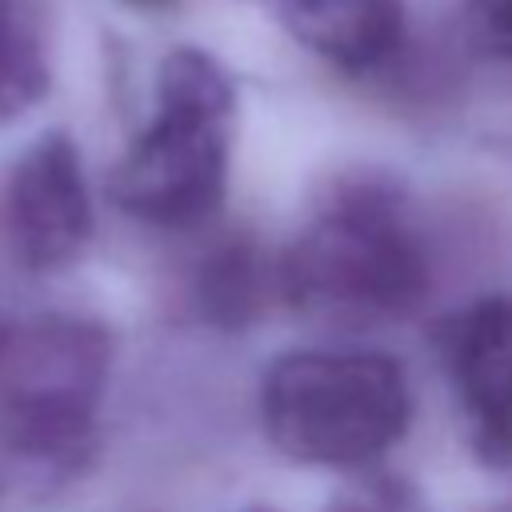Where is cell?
<instances>
[{
    "mask_svg": "<svg viewBox=\"0 0 512 512\" xmlns=\"http://www.w3.org/2000/svg\"><path fill=\"white\" fill-rule=\"evenodd\" d=\"M284 300L332 324H380L408 316L428 284V248L408 204L384 180L336 184L280 256Z\"/></svg>",
    "mask_w": 512,
    "mask_h": 512,
    "instance_id": "obj_1",
    "label": "cell"
},
{
    "mask_svg": "<svg viewBox=\"0 0 512 512\" xmlns=\"http://www.w3.org/2000/svg\"><path fill=\"white\" fill-rule=\"evenodd\" d=\"M236 88L204 48H172L156 72V112L112 168L108 192L120 212L188 228L208 220L228 184Z\"/></svg>",
    "mask_w": 512,
    "mask_h": 512,
    "instance_id": "obj_2",
    "label": "cell"
},
{
    "mask_svg": "<svg viewBox=\"0 0 512 512\" xmlns=\"http://www.w3.org/2000/svg\"><path fill=\"white\" fill-rule=\"evenodd\" d=\"M408 416L404 368L368 348L284 352L260 380L264 432L300 464L360 468L404 436Z\"/></svg>",
    "mask_w": 512,
    "mask_h": 512,
    "instance_id": "obj_3",
    "label": "cell"
},
{
    "mask_svg": "<svg viewBox=\"0 0 512 512\" xmlns=\"http://www.w3.org/2000/svg\"><path fill=\"white\" fill-rule=\"evenodd\" d=\"M108 368L112 336L88 316H36L0 332V448L76 468L92 448Z\"/></svg>",
    "mask_w": 512,
    "mask_h": 512,
    "instance_id": "obj_4",
    "label": "cell"
},
{
    "mask_svg": "<svg viewBox=\"0 0 512 512\" xmlns=\"http://www.w3.org/2000/svg\"><path fill=\"white\" fill-rule=\"evenodd\" d=\"M92 236L80 148L68 132L36 136L0 184V244L28 272L72 264Z\"/></svg>",
    "mask_w": 512,
    "mask_h": 512,
    "instance_id": "obj_5",
    "label": "cell"
},
{
    "mask_svg": "<svg viewBox=\"0 0 512 512\" xmlns=\"http://www.w3.org/2000/svg\"><path fill=\"white\" fill-rule=\"evenodd\" d=\"M444 360L480 452L512 460V296H488L452 316Z\"/></svg>",
    "mask_w": 512,
    "mask_h": 512,
    "instance_id": "obj_6",
    "label": "cell"
},
{
    "mask_svg": "<svg viewBox=\"0 0 512 512\" xmlns=\"http://www.w3.org/2000/svg\"><path fill=\"white\" fill-rule=\"evenodd\" d=\"M316 56L364 72L400 48V0H260Z\"/></svg>",
    "mask_w": 512,
    "mask_h": 512,
    "instance_id": "obj_7",
    "label": "cell"
},
{
    "mask_svg": "<svg viewBox=\"0 0 512 512\" xmlns=\"http://www.w3.org/2000/svg\"><path fill=\"white\" fill-rule=\"evenodd\" d=\"M52 88L48 16L40 0H0V124L32 112Z\"/></svg>",
    "mask_w": 512,
    "mask_h": 512,
    "instance_id": "obj_8",
    "label": "cell"
},
{
    "mask_svg": "<svg viewBox=\"0 0 512 512\" xmlns=\"http://www.w3.org/2000/svg\"><path fill=\"white\" fill-rule=\"evenodd\" d=\"M196 304L212 324H244L260 296V268L252 248L240 240H224L208 252L196 272Z\"/></svg>",
    "mask_w": 512,
    "mask_h": 512,
    "instance_id": "obj_9",
    "label": "cell"
},
{
    "mask_svg": "<svg viewBox=\"0 0 512 512\" xmlns=\"http://www.w3.org/2000/svg\"><path fill=\"white\" fill-rule=\"evenodd\" d=\"M328 512H428V504L400 476H364L344 484L332 496Z\"/></svg>",
    "mask_w": 512,
    "mask_h": 512,
    "instance_id": "obj_10",
    "label": "cell"
},
{
    "mask_svg": "<svg viewBox=\"0 0 512 512\" xmlns=\"http://www.w3.org/2000/svg\"><path fill=\"white\" fill-rule=\"evenodd\" d=\"M464 24L484 56L512 60V0H464Z\"/></svg>",
    "mask_w": 512,
    "mask_h": 512,
    "instance_id": "obj_11",
    "label": "cell"
},
{
    "mask_svg": "<svg viewBox=\"0 0 512 512\" xmlns=\"http://www.w3.org/2000/svg\"><path fill=\"white\" fill-rule=\"evenodd\" d=\"M120 4H128V8H144V12H156V8H168L172 0H120Z\"/></svg>",
    "mask_w": 512,
    "mask_h": 512,
    "instance_id": "obj_12",
    "label": "cell"
},
{
    "mask_svg": "<svg viewBox=\"0 0 512 512\" xmlns=\"http://www.w3.org/2000/svg\"><path fill=\"white\" fill-rule=\"evenodd\" d=\"M248 512H276V508H248Z\"/></svg>",
    "mask_w": 512,
    "mask_h": 512,
    "instance_id": "obj_13",
    "label": "cell"
},
{
    "mask_svg": "<svg viewBox=\"0 0 512 512\" xmlns=\"http://www.w3.org/2000/svg\"><path fill=\"white\" fill-rule=\"evenodd\" d=\"M0 332H4V324H0Z\"/></svg>",
    "mask_w": 512,
    "mask_h": 512,
    "instance_id": "obj_14",
    "label": "cell"
},
{
    "mask_svg": "<svg viewBox=\"0 0 512 512\" xmlns=\"http://www.w3.org/2000/svg\"><path fill=\"white\" fill-rule=\"evenodd\" d=\"M508 512H512V508H508Z\"/></svg>",
    "mask_w": 512,
    "mask_h": 512,
    "instance_id": "obj_15",
    "label": "cell"
}]
</instances>
